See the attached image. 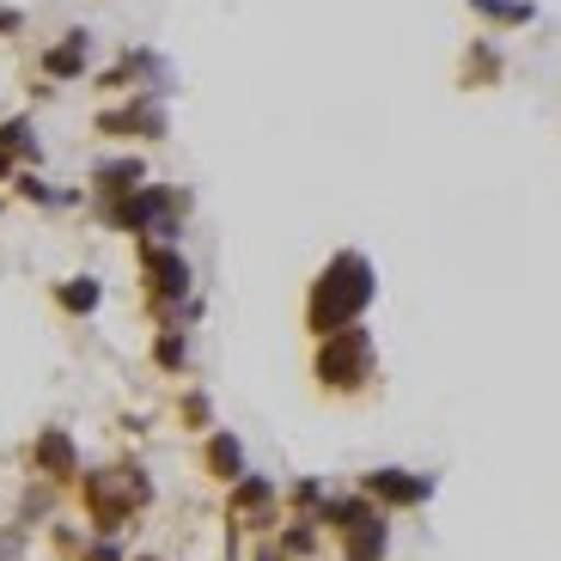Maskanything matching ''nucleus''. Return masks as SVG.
<instances>
[{"instance_id": "obj_1", "label": "nucleus", "mask_w": 561, "mask_h": 561, "mask_svg": "<svg viewBox=\"0 0 561 561\" xmlns=\"http://www.w3.org/2000/svg\"><path fill=\"white\" fill-rule=\"evenodd\" d=\"M373 299H379V268H373V256L342 244L306 287V336L323 342V336H336V330H348V323H360Z\"/></svg>"}, {"instance_id": "obj_2", "label": "nucleus", "mask_w": 561, "mask_h": 561, "mask_svg": "<svg viewBox=\"0 0 561 561\" xmlns=\"http://www.w3.org/2000/svg\"><path fill=\"white\" fill-rule=\"evenodd\" d=\"M190 208H196V196H190V190L147 178L140 190L104 202L99 226H104V232H123V239H165V244H178L183 239V214H190Z\"/></svg>"}, {"instance_id": "obj_3", "label": "nucleus", "mask_w": 561, "mask_h": 561, "mask_svg": "<svg viewBox=\"0 0 561 561\" xmlns=\"http://www.w3.org/2000/svg\"><path fill=\"white\" fill-rule=\"evenodd\" d=\"M80 501H85V519L99 537H116L128 519H135L140 506L153 501V482L140 463H111V470H92L80 477Z\"/></svg>"}, {"instance_id": "obj_4", "label": "nucleus", "mask_w": 561, "mask_h": 561, "mask_svg": "<svg viewBox=\"0 0 561 561\" xmlns=\"http://www.w3.org/2000/svg\"><path fill=\"white\" fill-rule=\"evenodd\" d=\"M379 373V354H373V336L366 323H348L336 336H323L318 354H311V379H318L323 397H360Z\"/></svg>"}, {"instance_id": "obj_5", "label": "nucleus", "mask_w": 561, "mask_h": 561, "mask_svg": "<svg viewBox=\"0 0 561 561\" xmlns=\"http://www.w3.org/2000/svg\"><path fill=\"white\" fill-rule=\"evenodd\" d=\"M92 135L123 140V147H153L171 135V111L159 92H128V99H111L104 111H92Z\"/></svg>"}, {"instance_id": "obj_6", "label": "nucleus", "mask_w": 561, "mask_h": 561, "mask_svg": "<svg viewBox=\"0 0 561 561\" xmlns=\"http://www.w3.org/2000/svg\"><path fill=\"white\" fill-rule=\"evenodd\" d=\"M165 80H171L165 56L147 49V43H128L116 61L92 68V92H99V99H128V92H159V99H165V92H171Z\"/></svg>"}, {"instance_id": "obj_7", "label": "nucleus", "mask_w": 561, "mask_h": 561, "mask_svg": "<svg viewBox=\"0 0 561 561\" xmlns=\"http://www.w3.org/2000/svg\"><path fill=\"white\" fill-rule=\"evenodd\" d=\"M99 37L85 25H73V31H61V37H49L37 49V73L49 85H73V80H92V68H99Z\"/></svg>"}, {"instance_id": "obj_8", "label": "nucleus", "mask_w": 561, "mask_h": 561, "mask_svg": "<svg viewBox=\"0 0 561 561\" xmlns=\"http://www.w3.org/2000/svg\"><path fill=\"white\" fill-rule=\"evenodd\" d=\"M360 494L379 506V513H409V506L434 501V477H421V470H366Z\"/></svg>"}, {"instance_id": "obj_9", "label": "nucleus", "mask_w": 561, "mask_h": 561, "mask_svg": "<svg viewBox=\"0 0 561 561\" xmlns=\"http://www.w3.org/2000/svg\"><path fill=\"white\" fill-rule=\"evenodd\" d=\"M275 513H280V501H275V482L268 477L232 482V501H226V525H232V531H268Z\"/></svg>"}, {"instance_id": "obj_10", "label": "nucleus", "mask_w": 561, "mask_h": 561, "mask_svg": "<svg viewBox=\"0 0 561 561\" xmlns=\"http://www.w3.org/2000/svg\"><path fill=\"white\" fill-rule=\"evenodd\" d=\"M506 80V49L501 37H489V31H477V37L458 49V92H489V85Z\"/></svg>"}, {"instance_id": "obj_11", "label": "nucleus", "mask_w": 561, "mask_h": 561, "mask_svg": "<svg viewBox=\"0 0 561 561\" xmlns=\"http://www.w3.org/2000/svg\"><path fill=\"white\" fill-rule=\"evenodd\" d=\"M147 183V159L140 153H111L99 159V165L85 171V196H92V208H104V202L128 196V190H140Z\"/></svg>"}, {"instance_id": "obj_12", "label": "nucleus", "mask_w": 561, "mask_h": 561, "mask_svg": "<svg viewBox=\"0 0 561 561\" xmlns=\"http://www.w3.org/2000/svg\"><path fill=\"white\" fill-rule=\"evenodd\" d=\"M31 470H37V482H73L80 477V446H73L68 427H43V434L31 439Z\"/></svg>"}, {"instance_id": "obj_13", "label": "nucleus", "mask_w": 561, "mask_h": 561, "mask_svg": "<svg viewBox=\"0 0 561 561\" xmlns=\"http://www.w3.org/2000/svg\"><path fill=\"white\" fill-rule=\"evenodd\" d=\"M470 7V19H477L489 37H506V31H525V25H537V0H463Z\"/></svg>"}, {"instance_id": "obj_14", "label": "nucleus", "mask_w": 561, "mask_h": 561, "mask_svg": "<svg viewBox=\"0 0 561 561\" xmlns=\"http://www.w3.org/2000/svg\"><path fill=\"white\" fill-rule=\"evenodd\" d=\"M202 470H208V482H232L239 477H251L244 470V446H239V434H226V427H208V439H202Z\"/></svg>"}, {"instance_id": "obj_15", "label": "nucleus", "mask_w": 561, "mask_h": 561, "mask_svg": "<svg viewBox=\"0 0 561 561\" xmlns=\"http://www.w3.org/2000/svg\"><path fill=\"white\" fill-rule=\"evenodd\" d=\"M0 153L13 159L19 171H37L43 165V140H37V123L25 111L19 116H0Z\"/></svg>"}, {"instance_id": "obj_16", "label": "nucleus", "mask_w": 561, "mask_h": 561, "mask_svg": "<svg viewBox=\"0 0 561 561\" xmlns=\"http://www.w3.org/2000/svg\"><path fill=\"white\" fill-rule=\"evenodd\" d=\"M385 556H391V525H385V513H373L354 531H342V561H385Z\"/></svg>"}, {"instance_id": "obj_17", "label": "nucleus", "mask_w": 561, "mask_h": 561, "mask_svg": "<svg viewBox=\"0 0 561 561\" xmlns=\"http://www.w3.org/2000/svg\"><path fill=\"white\" fill-rule=\"evenodd\" d=\"M49 299H56V311H68V318H92V311L104 306V280L99 275H68L49 287Z\"/></svg>"}, {"instance_id": "obj_18", "label": "nucleus", "mask_w": 561, "mask_h": 561, "mask_svg": "<svg viewBox=\"0 0 561 561\" xmlns=\"http://www.w3.org/2000/svg\"><path fill=\"white\" fill-rule=\"evenodd\" d=\"M19 202H31V208H68V202H80L73 190H56V183L43 178V171H19L13 183H7Z\"/></svg>"}, {"instance_id": "obj_19", "label": "nucleus", "mask_w": 561, "mask_h": 561, "mask_svg": "<svg viewBox=\"0 0 561 561\" xmlns=\"http://www.w3.org/2000/svg\"><path fill=\"white\" fill-rule=\"evenodd\" d=\"M153 366H159V373H183V366H190V330L159 323V330H153Z\"/></svg>"}, {"instance_id": "obj_20", "label": "nucleus", "mask_w": 561, "mask_h": 561, "mask_svg": "<svg viewBox=\"0 0 561 561\" xmlns=\"http://www.w3.org/2000/svg\"><path fill=\"white\" fill-rule=\"evenodd\" d=\"M178 415L190 421V427H208V397H202V391H190V397L178 403Z\"/></svg>"}, {"instance_id": "obj_21", "label": "nucleus", "mask_w": 561, "mask_h": 561, "mask_svg": "<svg viewBox=\"0 0 561 561\" xmlns=\"http://www.w3.org/2000/svg\"><path fill=\"white\" fill-rule=\"evenodd\" d=\"M80 561H123V549H116V537H99V543H85Z\"/></svg>"}, {"instance_id": "obj_22", "label": "nucleus", "mask_w": 561, "mask_h": 561, "mask_svg": "<svg viewBox=\"0 0 561 561\" xmlns=\"http://www.w3.org/2000/svg\"><path fill=\"white\" fill-rule=\"evenodd\" d=\"M19 31H25V13L19 7H0V43H13Z\"/></svg>"}, {"instance_id": "obj_23", "label": "nucleus", "mask_w": 561, "mask_h": 561, "mask_svg": "<svg viewBox=\"0 0 561 561\" xmlns=\"http://www.w3.org/2000/svg\"><path fill=\"white\" fill-rule=\"evenodd\" d=\"M19 178V165H13V159H7V153H0V190H7V183H13Z\"/></svg>"}, {"instance_id": "obj_24", "label": "nucleus", "mask_w": 561, "mask_h": 561, "mask_svg": "<svg viewBox=\"0 0 561 561\" xmlns=\"http://www.w3.org/2000/svg\"><path fill=\"white\" fill-rule=\"evenodd\" d=\"M251 561H294V556H287V549H256Z\"/></svg>"}, {"instance_id": "obj_25", "label": "nucleus", "mask_w": 561, "mask_h": 561, "mask_svg": "<svg viewBox=\"0 0 561 561\" xmlns=\"http://www.w3.org/2000/svg\"><path fill=\"white\" fill-rule=\"evenodd\" d=\"M140 561H159V556H140Z\"/></svg>"}]
</instances>
